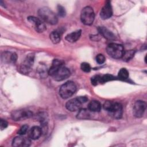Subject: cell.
I'll use <instances>...</instances> for the list:
<instances>
[{
    "instance_id": "30",
    "label": "cell",
    "mask_w": 147,
    "mask_h": 147,
    "mask_svg": "<svg viewBox=\"0 0 147 147\" xmlns=\"http://www.w3.org/2000/svg\"><path fill=\"white\" fill-rule=\"evenodd\" d=\"M78 98L82 104L86 103L88 100V98L86 96H79V97H78Z\"/></svg>"
},
{
    "instance_id": "16",
    "label": "cell",
    "mask_w": 147,
    "mask_h": 147,
    "mask_svg": "<svg viewBox=\"0 0 147 147\" xmlns=\"http://www.w3.org/2000/svg\"><path fill=\"white\" fill-rule=\"evenodd\" d=\"M98 32L106 39L114 40L115 38L114 34L105 27H99Z\"/></svg>"
},
{
    "instance_id": "7",
    "label": "cell",
    "mask_w": 147,
    "mask_h": 147,
    "mask_svg": "<svg viewBox=\"0 0 147 147\" xmlns=\"http://www.w3.org/2000/svg\"><path fill=\"white\" fill-rule=\"evenodd\" d=\"M34 56L33 54L28 55L20 67V71L24 74H29L34 64Z\"/></svg>"
},
{
    "instance_id": "14",
    "label": "cell",
    "mask_w": 147,
    "mask_h": 147,
    "mask_svg": "<svg viewBox=\"0 0 147 147\" xmlns=\"http://www.w3.org/2000/svg\"><path fill=\"white\" fill-rule=\"evenodd\" d=\"M42 129L39 126H33L29 131V137L32 140L38 139L42 134Z\"/></svg>"
},
{
    "instance_id": "8",
    "label": "cell",
    "mask_w": 147,
    "mask_h": 147,
    "mask_svg": "<svg viewBox=\"0 0 147 147\" xmlns=\"http://www.w3.org/2000/svg\"><path fill=\"white\" fill-rule=\"evenodd\" d=\"M146 104L145 102L142 100L136 101L133 106V113L136 118H141L143 116L145 110L146 109Z\"/></svg>"
},
{
    "instance_id": "21",
    "label": "cell",
    "mask_w": 147,
    "mask_h": 147,
    "mask_svg": "<svg viewBox=\"0 0 147 147\" xmlns=\"http://www.w3.org/2000/svg\"><path fill=\"white\" fill-rule=\"evenodd\" d=\"M118 76L121 80H126L129 77V72L126 68H121L118 72Z\"/></svg>"
},
{
    "instance_id": "25",
    "label": "cell",
    "mask_w": 147,
    "mask_h": 147,
    "mask_svg": "<svg viewBox=\"0 0 147 147\" xmlns=\"http://www.w3.org/2000/svg\"><path fill=\"white\" fill-rule=\"evenodd\" d=\"M96 61L98 64H102L105 61V57L102 54H98L96 56Z\"/></svg>"
},
{
    "instance_id": "27",
    "label": "cell",
    "mask_w": 147,
    "mask_h": 147,
    "mask_svg": "<svg viewBox=\"0 0 147 147\" xmlns=\"http://www.w3.org/2000/svg\"><path fill=\"white\" fill-rule=\"evenodd\" d=\"M100 75H95L93 76L91 78V83L94 86L97 85L99 83H100Z\"/></svg>"
},
{
    "instance_id": "23",
    "label": "cell",
    "mask_w": 147,
    "mask_h": 147,
    "mask_svg": "<svg viewBox=\"0 0 147 147\" xmlns=\"http://www.w3.org/2000/svg\"><path fill=\"white\" fill-rule=\"evenodd\" d=\"M80 68H81V69L85 72H89L91 71V67L90 64L86 62L82 63L81 64Z\"/></svg>"
},
{
    "instance_id": "15",
    "label": "cell",
    "mask_w": 147,
    "mask_h": 147,
    "mask_svg": "<svg viewBox=\"0 0 147 147\" xmlns=\"http://www.w3.org/2000/svg\"><path fill=\"white\" fill-rule=\"evenodd\" d=\"M81 33V30L73 32L69 34H68L65 36V40L69 42H75L80 38Z\"/></svg>"
},
{
    "instance_id": "13",
    "label": "cell",
    "mask_w": 147,
    "mask_h": 147,
    "mask_svg": "<svg viewBox=\"0 0 147 147\" xmlns=\"http://www.w3.org/2000/svg\"><path fill=\"white\" fill-rule=\"evenodd\" d=\"M82 103L78 98L72 99L68 100L66 104L65 107L67 109L70 111H76L80 109Z\"/></svg>"
},
{
    "instance_id": "29",
    "label": "cell",
    "mask_w": 147,
    "mask_h": 147,
    "mask_svg": "<svg viewBox=\"0 0 147 147\" xmlns=\"http://www.w3.org/2000/svg\"><path fill=\"white\" fill-rule=\"evenodd\" d=\"M17 60V55L16 53H11V62L12 63H16Z\"/></svg>"
},
{
    "instance_id": "3",
    "label": "cell",
    "mask_w": 147,
    "mask_h": 147,
    "mask_svg": "<svg viewBox=\"0 0 147 147\" xmlns=\"http://www.w3.org/2000/svg\"><path fill=\"white\" fill-rule=\"evenodd\" d=\"M38 14L42 21L51 25L57 23L58 19L56 15L48 7H42L38 10Z\"/></svg>"
},
{
    "instance_id": "1",
    "label": "cell",
    "mask_w": 147,
    "mask_h": 147,
    "mask_svg": "<svg viewBox=\"0 0 147 147\" xmlns=\"http://www.w3.org/2000/svg\"><path fill=\"white\" fill-rule=\"evenodd\" d=\"M64 63L59 59H54L48 70V74L56 81H62L70 76L69 70L64 67Z\"/></svg>"
},
{
    "instance_id": "24",
    "label": "cell",
    "mask_w": 147,
    "mask_h": 147,
    "mask_svg": "<svg viewBox=\"0 0 147 147\" xmlns=\"http://www.w3.org/2000/svg\"><path fill=\"white\" fill-rule=\"evenodd\" d=\"M28 130V126L27 125H24L20 127V129L18 131V134L21 136L24 135L26 133Z\"/></svg>"
},
{
    "instance_id": "19",
    "label": "cell",
    "mask_w": 147,
    "mask_h": 147,
    "mask_svg": "<svg viewBox=\"0 0 147 147\" xmlns=\"http://www.w3.org/2000/svg\"><path fill=\"white\" fill-rule=\"evenodd\" d=\"M61 35L59 31L55 30L51 32V33L49 35V38L51 40V41L53 44H57L60 42V38H61Z\"/></svg>"
},
{
    "instance_id": "5",
    "label": "cell",
    "mask_w": 147,
    "mask_h": 147,
    "mask_svg": "<svg viewBox=\"0 0 147 147\" xmlns=\"http://www.w3.org/2000/svg\"><path fill=\"white\" fill-rule=\"evenodd\" d=\"M107 53L109 56L114 59H121L122 57L125 52L122 45L117 43H110L106 48Z\"/></svg>"
},
{
    "instance_id": "17",
    "label": "cell",
    "mask_w": 147,
    "mask_h": 147,
    "mask_svg": "<svg viewBox=\"0 0 147 147\" xmlns=\"http://www.w3.org/2000/svg\"><path fill=\"white\" fill-rule=\"evenodd\" d=\"M88 110L92 112H99L101 109V105L98 100H92L88 105Z\"/></svg>"
},
{
    "instance_id": "11",
    "label": "cell",
    "mask_w": 147,
    "mask_h": 147,
    "mask_svg": "<svg viewBox=\"0 0 147 147\" xmlns=\"http://www.w3.org/2000/svg\"><path fill=\"white\" fill-rule=\"evenodd\" d=\"M31 141L29 138L21 136L15 137L12 142V146L14 147H27L30 145Z\"/></svg>"
},
{
    "instance_id": "12",
    "label": "cell",
    "mask_w": 147,
    "mask_h": 147,
    "mask_svg": "<svg viewBox=\"0 0 147 147\" xmlns=\"http://www.w3.org/2000/svg\"><path fill=\"white\" fill-rule=\"evenodd\" d=\"M113 14L112 7L110 1H107L102 8L100 12V17L102 20H107L111 17Z\"/></svg>"
},
{
    "instance_id": "10",
    "label": "cell",
    "mask_w": 147,
    "mask_h": 147,
    "mask_svg": "<svg viewBox=\"0 0 147 147\" xmlns=\"http://www.w3.org/2000/svg\"><path fill=\"white\" fill-rule=\"evenodd\" d=\"M28 20L29 22H30L34 25L36 31L38 33H42L45 30V25L39 18L34 16H29L28 17Z\"/></svg>"
},
{
    "instance_id": "18",
    "label": "cell",
    "mask_w": 147,
    "mask_h": 147,
    "mask_svg": "<svg viewBox=\"0 0 147 147\" xmlns=\"http://www.w3.org/2000/svg\"><path fill=\"white\" fill-rule=\"evenodd\" d=\"M90 113L89 112V110L82 109L79 110L76 117L79 119H88L90 118Z\"/></svg>"
},
{
    "instance_id": "22",
    "label": "cell",
    "mask_w": 147,
    "mask_h": 147,
    "mask_svg": "<svg viewBox=\"0 0 147 147\" xmlns=\"http://www.w3.org/2000/svg\"><path fill=\"white\" fill-rule=\"evenodd\" d=\"M115 78L111 75H109V74H106V75H104L103 76H100V83H105L110 80H112L113 79H114Z\"/></svg>"
},
{
    "instance_id": "4",
    "label": "cell",
    "mask_w": 147,
    "mask_h": 147,
    "mask_svg": "<svg viewBox=\"0 0 147 147\" xmlns=\"http://www.w3.org/2000/svg\"><path fill=\"white\" fill-rule=\"evenodd\" d=\"M76 87L72 81H68L63 84L60 88L59 95L63 99L71 97L76 91Z\"/></svg>"
},
{
    "instance_id": "26",
    "label": "cell",
    "mask_w": 147,
    "mask_h": 147,
    "mask_svg": "<svg viewBox=\"0 0 147 147\" xmlns=\"http://www.w3.org/2000/svg\"><path fill=\"white\" fill-rule=\"evenodd\" d=\"M57 12L59 16L60 17H64L65 16V9L61 5H58L57 6Z\"/></svg>"
},
{
    "instance_id": "28",
    "label": "cell",
    "mask_w": 147,
    "mask_h": 147,
    "mask_svg": "<svg viewBox=\"0 0 147 147\" xmlns=\"http://www.w3.org/2000/svg\"><path fill=\"white\" fill-rule=\"evenodd\" d=\"M7 124L8 123L6 121H5L3 119H1L0 121V127H1V130H3L5 128H6L7 126Z\"/></svg>"
},
{
    "instance_id": "6",
    "label": "cell",
    "mask_w": 147,
    "mask_h": 147,
    "mask_svg": "<svg viewBox=\"0 0 147 147\" xmlns=\"http://www.w3.org/2000/svg\"><path fill=\"white\" fill-rule=\"evenodd\" d=\"M95 18V14L93 9L90 6L84 7L80 14V20L83 24L86 25H91Z\"/></svg>"
},
{
    "instance_id": "20",
    "label": "cell",
    "mask_w": 147,
    "mask_h": 147,
    "mask_svg": "<svg viewBox=\"0 0 147 147\" xmlns=\"http://www.w3.org/2000/svg\"><path fill=\"white\" fill-rule=\"evenodd\" d=\"M134 54H135V51L134 50L126 51L124 52L122 58L124 61H127L130 60L131 59H132V57H133Z\"/></svg>"
},
{
    "instance_id": "2",
    "label": "cell",
    "mask_w": 147,
    "mask_h": 147,
    "mask_svg": "<svg viewBox=\"0 0 147 147\" xmlns=\"http://www.w3.org/2000/svg\"><path fill=\"white\" fill-rule=\"evenodd\" d=\"M103 108L114 119H120L122 115V106L118 102L107 101L103 105Z\"/></svg>"
},
{
    "instance_id": "9",
    "label": "cell",
    "mask_w": 147,
    "mask_h": 147,
    "mask_svg": "<svg viewBox=\"0 0 147 147\" xmlns=\"http://www.w3.org/2000/svg\"><path fill=\"white\" fill-rule=\"evenodd\" d=\"M11 118L14 121H21L29 118L33 115L32 112L29 110H18L12 112Z\"/></svg>"
}]
</instances>
